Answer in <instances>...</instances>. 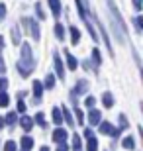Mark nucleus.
<instances>
[{
    "label": "nucleus",
    "instance_id": "nucleus-1",
    "mask_svg": "<svg viewBox=\"0 0 143 151\" xmlns=\"http://www.w3.org/2000/svg\"><path fill=\"white\" fill-rule=\"evenodd\" d=\"M18 65H20V71H22L24 75H28L29 69L33 67L32 55H29V45H24V47H22V61L18 63Z\"/></svg>",
    "mask_w": 143,
    "mask_h": 151
},
{
    "label": "nucleus",
    "instance_id": "nucleus-2",
    "mask_svg": "<svg viewBox=\"0 0 143 151\" xmlns=\"http://www.w3.org/2000/svg\"><path fill=\"white\" fill-rule=\"evenodd\" d=\"M65 137H67V132H65V129H57L55 134H53V139L59 141V143H61L63 139H65Z\"/></svg>",
    "mask_w": 143,
    "mask_h": 151
},
{
    "label": "nucleus",
    "instance_id": "nucleus-3",
    "mask_svg": "<svg viewBox=\"0 0 143 151\" xmlns=\"http://www.w3.org/2000/svg\"><path fill=\"white\" fill-rule=\"evenodd\" d=\"M49 4H51V10H53V14H55V16H59V12H61L59 0H49Z\"/></svg>",
    "mask_w": 143,
    "mask_h": 151
},
{
    "label": "nucleus",
    "instance_id": "nucleus-4",
    "mask_svg": "<svg viewBox=\"0 0 143 151\" xmlns=\"http://www.w3.org/2000/svg\"><path fill=\"white\" fill-rule=\"evenodd\" d=\"M55 65H57V71H59V77H63L65 75V71H63V65H61V59L55 55Z\"/></svg>",
    "mask_w": 143,
    "mask_h": 151
},
{
    "label": "nucleus",
    "instance_id": "nucleus-5",
    "mask_svg": "<svg viewBox=\"0 0 143 151\" xmlns=\"http://www.w3.org/2000/svg\"><path fill=\"white\" fill-rule=\"evenodd\" d=\"M71 35H73V43H78V37H80V35H78L77 28H71Z\"/></svg>",
    "mask_w": 143,
    "mask_h": 151
},
{
    "label": "nucleus",
    "instance_id": "nucleus-6",
    "mask_svg": "<svg viewBox=\"0 0 143 151\" xmlns=\"http://www.w3.org/2000/svg\"><path fill=\"white\" fill-rule=\"evenodd\" d=\"M32 118H24V120H22V126H24V128H26V129H29V128H32Z\"/></svg>",
    "mask_w": 143,
    "mask_h": 151
},
{
    "label": "nucleus",
    "instance_id": "nucleus-7",
    "mask_svg": "<svg viewBox=\"0 0 143 151\" xmlns=\"http://www.w3.org/2000/svg\"><path fill=\"white\" fill-rule=\"evenodd\" d=\"M124 147H127V149H133V139H132V137H126V139H124Z\"/></svg>",
    "mask_w": 143,
    "mask_h": 151
},
{
    "label": "nucleus",
    "instance_id": "nucleus-8",
    "mask_svg": "<svg viewBox=\"0 0 143 151\" xmlns=\"http://www.w3.org/2000/svg\"><path fill=\"white\" fill-rule=\"evenodd\" d=\"M67 59H69V67H71V69H77V61H75V57H73V55H67Z\"/></svg>",
    "mask_w": 143,
    "mask_h": 151
},
{
    "label": "nucleus",
    "instance_id": "nucleus-9",
    "mask_svg": "<svg viewBox=\"0 0 143 151\" xmlns=\"http://www.w3.org/2000/svg\"><path fill=\"white\" fill-rule=\"evenodd\" d=\"M22 145H24V149H29V147H32V139H29V137H24Z\"/></svg>",
    "mask_w": 143,
    "mask_h": 151
},
{
    "label": "nucleus",
    "instance_id": "nucleus-10",
    "mask_svg": "<svg viewBox=\"0 0 143 151\" xmlns=\"http://www.w3.org/2000/svg\"><path fill=\"white\" fill-rule=\"evenodd\" d=\"M90 120H92V124H96L100 120V112H96V110H94V112L90 114Z\"/></svg>",
    "mask_w": 143,
    "mask_h": 151
},
{
    "label": "nucleus",
    "instance_id": "nucleus-11",
    "mask_svg": "<svg viewBox=\"0 0 143 151\" xmlns=\"http://www.w3.org/2000/svg\"><path fill=\"white\" fill-rule=\"evenodd\" d=\"M96 147H98L96 139H90V143H88V151H96Z\"/></svg>",
    "mask_w": 143,
    "mask_h": 151
},
{
    "label": "nucleus",
    "instance_id": "nucleus-12",
    "mask_svg": "<svg viewBox=\"0 0 143 151\" xmlns=\"http://www.w3.org/2000/svg\"><path fill=\"white\" fill-rule=\"evenodd\" d=\"M6 104H8V96L2 92V94H0V106H6Z\"/></svg>",
    "mask_w": 143,
    "mask_h": 151
},
{
    "label": "nucleus",
    "instance_id": "nucleus-13",
    "mask_svg": "<svg viewBox=\"0 0 143 151\" xmlns=\"http://www.w3.org/2000/svg\"><path fill=\"white\" fill-rule=\"evenodd\" d=\"M55 32H57V37H59V39H63V26H57V28H55Z\"/></svg>",
    "mask_w": 143,
    "mask_h": 151
},
{
    "label": "nucleus",
    "instance_id": "nucleus-14",
    "mask_svg": "<svg viewBox=\"0 0 143 151\" xmlns=\"http://www.w3.org/2000/svg\"><path fill=\"white\" fill-rule=\"evenodd\" d=\"M4 16H6V6H4V4H0V20H2Z\"/></svg>",
    "mask_w": 143,
    "mask_h": 151
},
{
    "label": "nucleus",
    "instance_id": "nucleus-15",
    "mask_svg": "<svg viewBox=\"0 0 143 151\" xmlns=\"http://www.w3.org/2000/svg\"><path fill=\"white\" fill-rule=\"evenodd\" d=\"M112 102H114V100H112V98H110V96H108V94H106V96H104V104H106V106H110V104H112Z\"/></svg>",
    "mask_w": 143,
    "mask_h": 151
},
{
    "label": "nucleus",
    "instance_id": "nucleus-16",
    "mask_svg": "<svg viewBox=\"0 0 143 151\" xmlns=\"http://www.w3.org/2000/svg\"><path fill=\"white\" fill-rule=\"evenodd\" d=\"M4 149H6V151H14V149H16V145H14V143H6Z\"/></svg>",
    "mask_w": 143,
    "mask_h": 151
},
{
    "label": "nucleus",
    "instance_id": "nucleus-17",
    "mask_svg": "<svg viewBox=\"0 0 143 151\" xmlns=\"http://www.w3.org/2000/svg\"><path fill=\"white\" fill-rule=\"evenodd\" d=\"M53 118H55V122H57V124H59V122H61V114H59V112H57V110H55V112H53Z\"/></svg>",
    "mask_w": 143,
    "mask_h": 151
},
{
    "label": "nucleus",
    "instance_id": "nucleus-18",
    "mask_svg": "<svg viewBox=\"0 0 143 151\" xmlns=\"http://www.w3.org/2000/svg\"><path fill=\"white\" fill-rule=\"evenodd\" d=\"M133 4H135V8H141V0H135Z\"/></svg>",
    "mask_w": 143,
    "mask_h": 151
},
{
    "label": "nucleus",
    "instance_id": "nucleus-19",
    "mask_svg": "<svg viewBox=\"0 0 143 151\" xmlns=\"http://www.w3.org/2000/svg\"><path fill=\"white\" fill-rule=\"evenodd\" d=\"M6 86V81H0V88H4Z\"/></svg>",
    "mask_w": 143,
    "mask_h": 151
},
{
    "label": "nucleus",
    "instance_id": "nucleus-20",
    "mask_svg": "<svg viewBox=\"0 0 143 151\" xmlns=\"http://www.w3.org/2000/svg\"><path fill=\"white\" fill-rule=\"evenodd\" d=\"M2 45H4V41H2V37H0V47H2Z\"/></svg>",
    "mask_w": 143,
    "mask_h": 151
},
{
    "label": "nucleus",
    "instance_id": "nucleus-21",
    "mask_svg": "<svg viewBox=\"0 0 143 151\" xmlns=\"http://www.w3.org/2000/svg\"><path fill=\"white\" fill-rule=\"evenodd\" d=\"M41 151H49V149H47V147H43V149H41Z\"/></svg>",
    "mask_w": 143,
    "mask_h": 151
}]
</instances>
